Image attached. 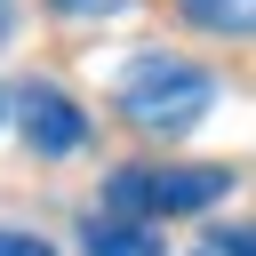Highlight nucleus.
<instances>
[{
  "mask_svg": "<svg viewBox=\"0 0 256 256\" xmlns=\"http://www.w3.org/2000/svg\"><path fill=\"white\" fill-rule=\"evenodd\" d=\"M112 96H120V112H128L136 128H152V136H184V128L208 120L216 80H208L200 64L152 48V56H128V64H120V88H112Z\"/></svg>",
  "mask_w": 256,
  "mask_h": 256,
  "instance_id": "f257e3e1",
  "label": "nucleus"
},
{
  "mask_svg": "<svg viewBox=\"0 0 256 256\" xmlns=\"http://www.w3.org/2000/svg\"><path fill=\"white\" fill-rule=\"evenodd\" d=\"M216 192H232V168H112L104 216H192Z\"/></svg>",
  "mask_w": 256,
  "mask_h": 256,
  "instance_id": "f03ea898",
  "label": "nucleus"
},
{
  "mask_svg": "<svg viewBox=\"0 0 256 256\" xmlns=\"http://www.w3.org/2000/svg\"><path fill=\"white\" fill-rule=\"evenodd\" d=\"M16 120H24V144L48 152V160H64V152L88 144V112H80L64 88H48V80H24V88H16Z\"/></svg>",
  "mask_w": 256,
  "mask_h": 256,
  "instance_id": "7ed1b4c3",
  "label": "nucleus"
},
{
  "mask_svg": "<svg viewBox=\"0 0 256 256\" xmlns=\"http://www.w3.org/2000/svg\"><path fill=\"white\" fill-rule=\"evenodd\" d=\"M80 248H88V256H168L144 216H88V224H80Z\"/></svg>",
  "mask_w": 256,
  "mask_h": 256,
  "instance_id": "20e7f679",
  "label": "nucleus"
},
{
  "mask_svg": "<svg viewBox=\"0 0 256 256\" xmlns=\"http://www.w3.org/2000/svg\"><path fill=\"white\" fill-rule=\"evenodd\" d=\"M200 32H224V40H240L248 24H256V0H176Z\"/></svg>",
  "mask_w": 256,
  "mask_h": 256,
  "instance_id": "39448f33",
  "label": "nucleus"
},
{
  "mask_svg": "<svg viewBox=\"0 0 256 256\" xmlns=\"http://www.w3.org/2000/svg\"><path fill=\"white\" fill-rule=\"evenodd\" d=\"M0 256H56L40 232H0Z\"/></svg>",
  "mask_w": 256,
  "mask_h": 256,
  "instance_id": "423d86ee",
  "label": "nucleus"
},
{
  "mask_svg": "<svg viewBox=\"0 0 256 256\" xmlns=\"http://www.w3.org/2000/svg\"><path fill=\"white\" fill-rule=\"evenodd\" d=\"M56 8H64V16H120L128 0H56Z\"/></svg>",
  "mask_w": 256,
  "mask_h": 256,
  "instance_id": "0eeeda50",
  "label": "nucleus"
},
{
  "mask_svg": "<svg viewBox=\"0 0 256 256\" xmlns=\"http://www.w3.org/2000/svg\"><path fill=\"white\" fill-rule=\"evenodd\" d=\"M208 256H248V224H232V232H216V248Z\"/></svg>",
  "mask_w": 256,
  "mask_h": 256,
  "instance_id": "6e6552de",
  "label": "nucleus"
},
{
  "mask_svg": "<svg viewBox=\"0 0 256 256\" xmlns=\"http://www.w3.org/2000/svg\"><path fill=\"white\" fill-rule=\"evenodd\" d=\"M8 24H16V16H8V0H0V32H8Z\"/></svg>",
  "mask_w": 256,
  "mask_h": 256,
  "instance_id": "1a4fd4ad",
  "label": "nucleus"
},
{
  "mask_svg": "<svg viewBox=\"0 0 256 256\" xmlns=\"http://www.w3.org/2000/svg\"><path fill=\"white\" fill-rule=\"evenodd\" d=\"M0 120H8V96H0Z\"/></svg>",
  "mask_w": 256,
  "mask_h": 256,
  "instance_id": "9d476101",
  "label": "nucleus"
}]
</instances>
